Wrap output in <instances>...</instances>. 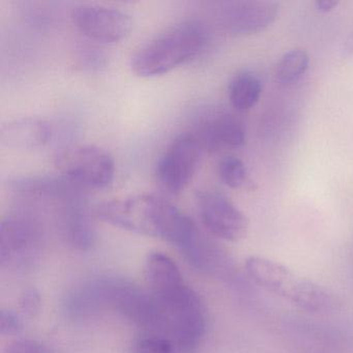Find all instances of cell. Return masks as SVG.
Returning <instances> with one entry per match:
<instances>
[{
    "label": "cell",
    "instance_id": "obj_2",
    "mask_svg": "<svg viewBox=\"0 0 353 353\" xmlns=\"http://www.w3.org/2000/svg\"><path fill=\"white\" fill-rule=\"evenodd\" d=\"M208 43V32L197 21L169 28L140 47L131 57V69L141 78L170 73L200 54Z\"/></svg>",
    "mask_w": 353,
    "mask_h": 353
},
{
    "label": "cell",
    "instance_id": "obj_20",
    "mask_svg": "<svg viewBox=\"0 0 353 353\" xmlns=\"http://www.w3.org/2000/svg\"><path fill=\"white\" fill-rule=\"evenodd\" d=\"M41 305H42V299H41L40 293L37 289H26L20 297L19 309L22 315L26 316V317L32 318L38 315Z\"/></svg>",
    "mask_w": 353,
    "mask_h": 353
},
{
    "label": "cell",
    "instance_id": "obj_22",
    "mask_svg": "<svg viewBox=\"0 0 353 353\" xmlns=\"http://www.w3.org/2000/svg\"><path fill=\"white\" fill-rule=\"evenodd\" d=\"M3 353H51V351L42 343L30 339H19L12 342Z\"/></svg>",
    "mask_w": 353,
    "mask_h": 353
},
{
    "label": "cell",
    "instance_id": "obj_11",
    "mask_svg": "<svg viewBox=\"0 0 353 353\" xmlns=\"http://www.w3.org/2000/svg\"><path fill=\"white\" fill-rule=\"evenodd\" d=\"M181 253L190 265L202 274L221 279L232 276L234 268L228 254L200 229Z\"/></svg>",
    "mask_w": 353,
    "mask_h": 353
},
{
    "label": "cell",
    "instance_id": "obj_16",
    "mask_svg": "<svg viewBox=\"0 0 353 353\" xmlns=\"http://www.w3.org/2000/svg\"><path fill=\"white\" fill-rule=\"evenodd\" d=\"M262 94V82L252 72L243 71L231 80L228 88L231 106L237 111H247L253 108Z\"/></svg>",
    "mask_w": 353,
    "mask_h": 353
},
{
    "label": "cell",
    "instance_id": "obj_4",
    "mask_svg": "<svg viewBox=\"0 0 353 353\" xmlns=\"http://www.w3.org/2000/svg\"><path fill=\"white\" fill-rule=\"evenodd\" d=\"M54 164L63 179L79 188L104 190L114 181L112 156L92 144L63 148L55 156Z\"/></svg>",
    "mask_w": 353,
    "mask_h": 353
},
{
    "label": "cell",
    "instance_id": "obj_21",
    "mask_svg": "<svg viewBox=\"0 0 353 353\" xmlns=\"http://www.w3.org/2000/svg\"><path fill=\"white\" fill-rule=\"evenodd\" d=\"M23 324L18 314L9 310H3L0 313V334L5 336H17L22 332Z\"/></svg>",
    "mask_w": 353,
    "mask_h": 353
},
{
    "label": "cell",
    "instance_id": "obj_5",
    "mask_svg": "<svg viewBox=\"0 0 353 353\" xmlns=\"http://www.w3.org/2000/svg\"><path fill=\"white\" fill-rule=\"evenodd\" d=\"M203 152L194 132L173 140L157 163L154 175L159 187L169 196L183 193L197 172Z\"/></svg>",
    "mask_w": 353,
    "mask_h": 353
},
{
    "label": "cell",
    "instance_id": "obj_8",
    "mask_svg": "<svg viewBox=\"0 0 353 353\" xmlns=\"http://www.w3.org/2000/svg\"><path fill=\"white\" fill-rule=\"evenodd\" d=\"M42 239L40 223L34 214L18 210L0 224V262L14 265L34 255Z\"/></svg>",
    "mask_w": 353,
    "mask_h": 353
},
{
    "label": "cell",
    "instance_id": "obj_18",
    "mask_svg": "<svg viewBox=\"0 0 353 353\" xmlns=\"http://www.w3.org/2000/svg\"><path fill=\"white\" fill-rule=\"evenodd\" d=\"M218 174L221 181L230 189H239L247 183V167L236 157L228 156L222 159L219 163Z\"/></svg>",
    "mask_w": 353,
    "mask_h": 353
},
{
    "label": "cell",
    "instance_id": "obj_6",
    "mask_svg": "<svg viewBox=\"0 0 353 353\" xmlns=\"http://www.w3.org/2000/svg\"><path fill=\"white\" fill-rule=\"evenodd\" d=\"M196 202L202 225L212 236L236 243L247 234V216L224 194L203 190L196 196Z\"/></svg>",
    "mask_w": 353,
    "mask_h": 353
},
{
    "label": "cell",
    "instance_id": "obj_15",
    "mask_svg": "<svg viewBox=\"0 0 353 353\" xmlns=\"http://www.w3.org/2000/svg\"><path fill=\"white\" fill-rule=\"evenodd\" d=\"M144 280L154 297L171 294L185 286L179 265L162 252H152L144 262Z\"/></svg>",
    "mask_w": 353,
    "mask_h": 353
},
{
    "label": "cell",
    "instance_id": "obj_9",
    "mask_svg": "<svg viewBox=\"0 0 353 353\" xmlns=\"http://www.w3.org/2000/svg\"><path fill=\"white\" fill-rule=\"evenodd\" d=\"M280 14L276 1L245 0L221 3L216 10V20L223 30L234 36H250L266 30Z\"/></svg>",
    "mask_w": 353,
    "mask_h": 353
},
{
    "label": "cell",
    "instance_id": "obj_14",
    "mask_svg": "<svg viewBox=\"0 0 353 353\" xmlns=\"http://www.w3.org/2000/svg\"><path fill=\"white\" fill-rule=\"evenodd\" d=\"M52 134V127L46 121L26 117L3 125L0 129V141L12 150H39L50 141Z\"/></svg>",
    "mask_w": 353,
    "mask_h": 353
},
{
    "label": "cell",
    "instance_id": "obj_7",
    "mask_svg": "<svg viewBox=\"0 0 353 353\" xmlns=\"http://www.w3.org/2000/svg\"><path fill=\"white\" fill-rule=\"evenodd\" d=\"M74 26L86 38L103 44L125 40L133 28L131 16L117 8L80 5L72 12Z\"/></svg>",
    "mask_w": 353,
    "mask_h": 353
},
{
    "label": "cell",
    "instance_id": "obj_13",
    "mask_svg": "<svg viewBox=\"0 0 353 353\" xmlns=\"http://www.w3.org/2000/svg\"><path fill=\"white\" fill-rule=\"evenodd\" d=\"M61 205V228L70 245L86 251L96 241L94 223L88 214L84 196L78 192Z\"/></svg>",
    "mask_w": 353,
    "mask_h": 353
},
{
    "label": "cell",
    "instance_id": "obj_3",
    "mask_svg": "<svg viewBox=\"0 0 353 353\" xmlns=\"http://www.w3.org/2000/svg\"><path fill=\"white\" fill-rule=\"evenodd\" d=\"M154 299L157 319L150 334L168 339L179 352L195 350L206 330L205 314L197 293L185 285L171 294Z\"/></svg>",
    "mask_w": 353,
    "mask_h": 353
},
{
    "label": "cell",
    "instance_id": "obj_1",
    "mask_svg": "<svg viewBox=\"0 0 353 353\" xmlns=\"http://www.w3.org/2000/svg\"><path fill=\"white\" fill-rule=\"evenodd\" d=\"M96 216L123 230L162 239L179 251L199 229L172 202L154 194H137L103 202L96 208Z\"/></svg>",
    "mask_w": 353,
    "mask_h": 353
},
{
    "label": "cell",
    "instance_id": "obj_17",
    "mask_svg": "<svg viewBox=\"0 0 353 353\" xmlns=\"http://www.w3.org/2000/svg\"><path fill=\"white\" fill-rule=\"evenodd\" d=\"M310 57L303 49H293L285 53L276 68V79L281 84L299 81L309 69Z\"/></svg>",
    "mask_w": 353,
    "mask_h": 353
},
{
    "label": "cell",
    "instance_id": "obj_23",
    "mask_svg": "<svg viewBox=\"0 0 353 353\" xmlns=\"http://www.w3.org/2000/svg\"><path fill=\"white\" fill-rule=\"evenodd\" d=\"M339 3L336 0H318L315 3V8L320 13H330L338 7Z\"/></svg>",
    "mask_w": 353,
    "mask_h": 353
},
{
    "label": "cell",
    "instance_id": "obj_12",
    "mask_svg": "<svg viewBox=\"0 0 353 353\" xmlns=\"http://www.w3.org/2000/svg\"><path fill=\"white\" fill-rule=\"evenodd\" d=\"M194 133L201 142L203 150L208 152L235 150L241 148L247 140L245 123L236 115L229 112L212 114Z\"/></svg>",
    "mask_w": 353,
    "mask_h": 353
},
{
    "label": "cell",
    "instance_id": "obj_19",
    "mask_svg": "<svg viewBox=\"0 0 353 353\" xmlns=\"http://www.w3.org/2000/svg\"><path fill=\"white\" fill-rule=\"evenodd\" d=\"M175 348L172 343L157 334L142 332L138 338L132 342L130 353H174Z\"/></svg>",
    "mask_w": 353,
    "mask_h": 353
},
{
    "label": "cell",
    "instance_id": "obj_10",
    "mask_svg": "<svg viewBox=\"0 0 353 353\" xmlns=\"http://www.w3.org/2000/svg\"><path fill=\"white\" fill-rule=\"evenodd\" d=\"M248 276L255 284L292 303L305 278L296 276L290 268L261 256H250L245 261Z\"/></svg>",
    "mask_w": 353,
    "mask_h": 353
}]
</instances>
